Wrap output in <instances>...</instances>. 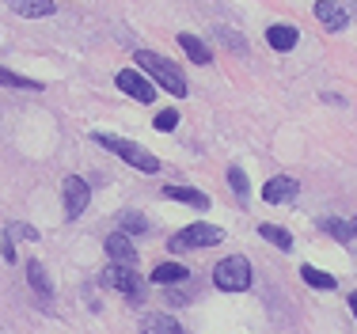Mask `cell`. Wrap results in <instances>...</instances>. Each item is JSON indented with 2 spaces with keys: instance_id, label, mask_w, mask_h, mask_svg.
<instances>
[{
  "instance_id": "6da1fadb",
  "label": "cell",
  "mask_w": 357,
  "mask_h": 334,
  "mask_svg": "<svg viewBox=\"0 0 357 334\" xmlns=\"http://www.w3.org/2000/svg\"><path fill=\"white\" fill-rule=\"evenodd\" d=\"M137 65H141V73L149 76L152 84H160L164 91H172V96H186V76H183V68H178L175 61H167L164 54H149V50H141V54H137Z\"/></svg>"
},
{
  "instance_id": "7a4b0ae2",
  "label": "cell",
  "mask_w": 357,
  "mask_h": 334,
  "mask_svg": "<svg viewBox=\"0 0 357 334\" xmlns=\"http://www.w3.org/2000/svg\"><path fill=\"white\" fill-rule=\"evenodd\" d=\"M251 281H255V270L243 255H228V259H220L213 266V285L220 293H248Z\"/></svg>"
},
{
  "instance_id": "3957f363",
  "label": "cell",
  "mask_w": 357,
  "mask_h": 334,
  "mask_svg": "<svg viewBox=\"0 0 357 334\" xmlns=\"http://www.w3.org/2000/svg\"><path fill=\"white\" fill-rule=\"evenodd\" d=\"M96 141L103 144L107 152H114V156H122L130 167H137V171H149V175H156V171H160V160L152 156L149 149H141L137 141H126V137H114V133H96Z\"/></svg>"
},
{
  "instance_id": "277c9868",
  "label": "cell",
  "mask_w": 357,
  "mask_h": 334,
  "mask_svg": "<svg viewBox=\"0 0 357 334\" xmlns=\"http://www.w3.org/2000/svg\"><path fill=\"white\" fill-rule=\"evenodd\" d=\"M225 239V228H217V225H209V220H194V225H186V228H178V232L167 239V251H202V247H213Z\"/></svg>"
},
{
  "instance_id": "5b68a950",
  "label": "cell",
  "mask_w": 357,
  "mask_h": 334,
  "mask_svg": "<svg viewBox=\"0 0 357 334\" xmlns=\"http://www.w3.org/2000/svg\"><path fill=\"white\" fill-rule=\"evenodd\" d=\"M103 285L118 289V293L130 296L133 304L144 296V278H141V273H133V266H114V262H110V266L103 270Z\"/></svg>"
},
{
  "instance_id": "8992f818",
  "label": "cell",
  "mask_w": 357,
  "mask_h": 334,
  "mask_svg": "<svg viewBox=\"0 0 357 334\" xmlns=\"http://www.w3.org/2000/svg\"><path fill=\"white\" fill-rule=\"evenodd\" d=\"M118 88H122L130 99H137V103H152V99H156V84H152L141 68H122V73H118Z\"/></svg>"
},
{
  "instance_id": "52a82bcc",
  "label": "cell",
  "mask_w": 357,
  "mask_h": 334,
  "mask_svg": "<svg viewBox=\"0 0 357 334\" xmlns=\"http://www.w3.org/2000/svg\"><path fill=\"white\" fill-rule=\"evenodd\" d=\"M61 194H65V217L76 220L84 209H88V202H91V190H88V183H84L80 175H69L61 183Z\"/></svg>"
},
{
  "instance_id": "ba28073f",
  "label": "cell",
  "mask_w": 357,
  "mask_h": 334,
  "mask_svg": "<svg viewBox=\"0 0 357 334\" xmlns=\"http://www.w3.org/2000/svg\"><path fill=\"white\" fill-rule=\"evenodd\" d=\"M296 194H301V183H296L293 175H274V179H266V186H262V202H270V205L293 202Z\"/></svg>"
},
{
  "instance_id": "9c48e42d",
  "label": "cell",
  "mask_w": 357,
  "mask_h": 334,
  "mask_svg": "<svg viewBox=\"0 0 357 334\" xmlns=\"http://www.w3.org/2000/svg\"><path fill=\"white\" fill-rule=\"evenodd\" d=\"M107 255H110V262H114V266H133V262H137V247L130 243V236L126 232H114V236H107Z\"/></svg>"
},
{
  "instance_id": "30bf717a",
  "label": "cell",
  "mask_w": 357,
  "mask_h": 334,
  "mask_svg": "<svg viewBox=\"0 0 357 334\" xmlns=\"http://www.w3.org/2000/svg\"><path fill=\"white\" fill-rule=\"evenodd\" d=\"M266 42H270V50H278V54H289V50H296V42H301V31H296L293 23H270Z\"/></svg>"
},
{
  "instance_id": "8fae6325",
  "label": "cell",
  "mask_w": 357,
  "mask_h": 334,
  "mask_svg": "<svg viewBox=\"0 0 357 334\" xmlns=\"http://www.w3.org/2000/svg\"><path fill=\"white\" fill-rule=\"evenodd\" d=\"M316 20H319L327 31H342L346 23H350V12H346V4H335V0H319V4H316Z\"/></svg>"
},
{
  "instance_id": "7c38bea8",
  "label": "cell",
  "mask_w": 357,
  "mask_h": 334,
  "mask_svg": "<svg viewBox=\"0 0 357 334\" xmlns=\"http://www.w3.org/2000/svg\"><path fill=\"white\" fill-rule=\"evenodd\" d=\"M8 8L15 15H23V20H46V15L57 12L54 0H8Z\"/></svg>"
},
{
  "instance_id": "4fadbf2b",
  "label": "cell",
  "mask_w": 357,
  "mask_h": 334,
  "mask_svg": "<svg viewBox=\"0 0 357 334\" xmlns=\"http://www.w3.org/2000/svg\"><path fill=\"white\" fill-rule=\"evenodd\" d=\"M141 334H183V327H178V319H172V315H164V312H149V315H141Z\"/></svg>"
},
{
  "instance_id": "5bb4252c",
  "label": "cell",
  "mask_w": 357,
  "mask_h": 334,
  "mask_svg": "<svg viewBox=\"0 0 357 334\" xmlns=\"http://www.w3.org/2000/svg\"><path fill=\"white\" fill-rule=\"evenodd\" d=\"M164 198H172V202H183V205H194V209H209V198L202 190H194V186H164Z\"/></svg>"
},
{
  "instance_id": "9a60e30c",
  "label": "cell",
  "mask_w": 357,
  "mask_h": 334,
  "mask_svg": "<svg viewBox=\"0 0 357 334\" xmlns=\"http://www.w3.org/2000/svg\"><path fill=\"white\" fill-rule=\"evenodd\" d=\"M178 46H183V54L190 57L194 65H209V42H202L198 34H186V31H178Z\"/></svg>"
},
{
  "instance_id": "2e32d148",
  "label": "cell",
  "mask_w": 357,
  "mask_h": 334,
  "mask_svg": "<svg viewBox=\"0 0 357 334\" xmlns=\"http://www.w3.org/2000/svg\"><path fill=\"white\" fill-rule=\"evenodd\" d=\"M186 278H190V270H186L183 262H160V266L152 270V281H156V285H183Z\"/></svg>"
},
{
  "instance_id": "e0dca14e",
  "label": "cell",
  "mask_w": 357,
  "mask_h": 334,
  "mask_svg": "<svg viewBox=\"0 0 357 334\" xmlns=\"http://www.w3.org/2000/svg\"><path fill=\"white\" fill-rule=\"evenodd\" d=\"M27 281H31V289H35L42 301L50 304V296H54V285H50V278H46V270H42V262H27Z\"/></svg>"
},
{
  "instance_id": "ac0fdd59",
  "label": "cell",
  "mask_w": 357,
  "mask_h": 334,
  "mask_svg": "<svg viewBox=\"0 0 357 334\" xmlns=\"http://www.w3.org/2000/svg\"><path fill=\"white\" fill-rule=\"evenodd\" d=\"M301 278H304V285H312V289H335V285H338V278H331L327 270L308 266V262L301 266Z\"/></svg>"
},
{
  "instance_id": "d6986e66",
  "label": "cell",
  "mask_w": 357,
  "mask_h": 334,
  "mask_svg": "<svg viewBox=\"0 0 357 334\" xmlns=\"http://www.w3.org/2000/svg\"><path fill=\"white\" fill-rule=\"evenodd\" d=\"M259 236L266 239V243H274L278 251H293V236H289L285 228H278V225H259Z\"/></svg>"
},
{
  "instance_id": "ffe728a7",
  "label": "cell",
  "mask_w": 357,
  "mask_h": 334,
  "mask_svg": "<svg viewBox=\"0 0 357 334\" xmlns=\"http://www.w3.org/2000/svg\"><path fill=\"white\" fill-rule=\"evenodd\" d=\"M213 34H217V42H220L225 50H232V54H248V38H243L240 31H232V27H217Z\"/></svg>"
},
{
  "instance_id": "44dd1931",
  "label": "cell",
  "mask_w": 357,
  "mask_h": 334,
  "mask_svg": "<svg viewBox=\"0 0 357 334\" xmlns=\"http://www.w3.org/2000/svg\"><path fill=\"white\" fill-rule=\"evenodd\" d=\"M319 228H323V232H331V236L338 239V243H350V239H354V232H350V220H335V217H323V220H319Z\"/></svg>"
},
{
  "instance_id": "7402d4cb",
  "label": "cell",
  "mask_w": 357,
  "mask_h": 334,
  "mask_svg": "<svg viewBox=\"0 0 357 334\" xmlns=\"http://www.w3.org/2000/svg\"><path fill=\"white\" fill-rule=\"evenodd\" d=\"M0 84H4V88H31V91H42L38 80H27V76L12 73V68H4V65H0Z\"/></svg>"
},
{
  "instance_id": "603a6c76",
  "label": "cell",
  "mask_w": 357,
  "mask_h": 334,
  "mask_svg": "<svg viewBox=\"0 0 357 334\" xmlns=\"http://www.w3.org/2000/svg\"><path fill=\"white\" fill-rule=\"evenodd\" d=\"M228 186H232V194H236V198H248V175H243V171L240 167H228Z\"/></svg>"
},
{
  "instance_id": "cb8c5ba5",
  "label": "cell",
  "mask_w": 357,
  "mask_h": 334,
  "mask_svg": "<svg viewBox=\"0 0 357 334\" xmlns=\"http://www.w3.org/2000/svg\"><path fill=\"white\" fill-rule=\"evenodd\" d=\"M122 232H126V236H130V232H133V236H137V232H149V220H144L141 213H122Z\"/></svg>"
},
{
  "instance_id": "d4e9b609",
  "label": "cell",
  "mask_w": 357,
  "mask_h": 334,
  "mask_svg": "<svg viewBox=\"0 0 357 334\" xmlns=\"http://www.w3.org/2000/svg\"><path fill=\"white\" fill-rule=\"evenodd\" d=\"M152 126H156L160 133H172L175 126H178V110H160V114H156V122H152Z\"/></svg>"
},
{
  "instance_id": "484cf974",
  "label": "cell",
  "mask_w": 357,
  "mask_h": 334,
  "mask_svg": "<svg viewBox=\"0 0 357 334\" xmlns=\"http://www.w3.org/2000/svg\"><path fill=\"white\" fill-rule=\"evenodd\" d=\"M8 236L12 239H38V228L23 225V220H12V225H8Z\"/></svg>"
},
{
  "instance_id": "4316f807",
  "label": "cell",
  "mask_w": 357,
  "mask_h": 334,
  "mask_svg": "<svg viewBox=\"0 0 357 334\" xmlns=\"http://www.w3.org/2000/svg\"><path fill=\"white\" fill-rule=\"evenodd\" d=\"M0 247H4V259H8V262H15V243H12V239H4Z\"/></svg>"
},
{
  "instance_id": "83f0119b",
  "label": "cell",
  "mask_w": 357,
  "mask_h": 334,
  "mask_svg": "<svg viewBox=\"0 0 357 334\" xmlns=\"http://www.w3.org/2000/svg\"><path fill=\"white\" fill-rule=\"evenodd\" d=\"M350 312L357 315V293H350Z\"/></svg>"
},
{
  "instance_id": "f1b7e54d",
  "label": "cell",
  "mask_w": 357,
  "mask_h": 334,
  "mask_svg": "<svg viewBox=\"0 0 357 334\" xmlns=\"http://www.w3.org/2000/svg\"><path fill=\"white\" fill-rule=\"evenodd\" d=\"M346 4H350V8H354V12H357V0H346Z\"/></svg>"
}]
</instances>
